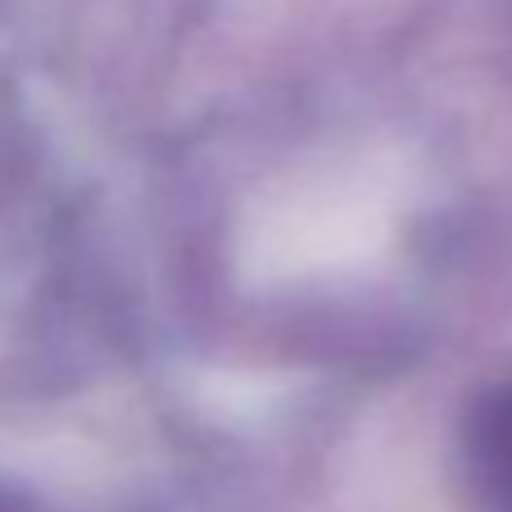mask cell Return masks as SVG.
Segmentation results:
<instances>
[{"instance_id":"obj_1","label":"cell","mask_w":512,"mask_h":512,"mask_svg":"<svg viewBox=\"0 0 512 512\" xmlns=\"http://www.w3.org/2000/svg\"><path fill=\"white\" fill-rule=\"evenodd\" d=\"M467 481L481 512H512V386L476 404L467 422Z\"/></svg>"},{"instance_id":"obj_2","label":"cell","mask_w":512,"mask_h":512,"mask_svg":"<svg viewBox=\"0 0 512 512\" xmlns=\"http://www.w3.org/2000/svg\"><path fill=\"white\" fill-rule=\"evenodd\" d=\"M0 512H41V508H32V503H23V499H10V494H0Z\"/></svg>"}]
</instances>
